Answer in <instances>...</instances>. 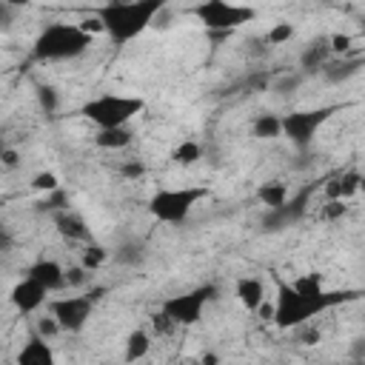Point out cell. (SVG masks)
<instances>
[{"label":"cell","mask_w":365,"mask_h":365,"mask_svg":"<svg viewBox=\"0 0 365 365\" xmlns=\"http://www.w3.org/2000/svg\"><path fill=\"white\" fill-rule=\"evenodd\" d=\"M356 291H328L319 279V274H302L294 282H279L277 297H274V311L271 322L282 331L302 328L314 317L354 299Z\"/></svg>","instance_id":"cell-1"},{"label":"cell","mask_w":365,"mask_h":365,"mask_svg":"<svg viewBox=\"0 0 365 365\" xmlns=\"http://www.w3.org/2000/svg\"><path fill=\"white\" fill-rule=\"evenodd\" d=\"M165 11V0H111L97 6L94 26L106 31V37L117 46H125L137 40L145 29L157 23V17Z\"/></svg>","instance_id":"cell-2"},{"label":"cell","mask_w":365,"mask_h":365,"mask_svg":"<svg viewBox=\"0 0 365 365\" xmlns=\"http://www.w3.org/2000/svg\"><path fill=\"white\" fill-rule=\"evenodd\" d=\"M94 43L91 31L83 29V23H46L40 29V34L34 37L31 54L40 63H63V60H74L80 54L88 51V46Z\"/></svg>","instance_id":"cell-3"},{"label":"cell","mask_w":365,"mask_h":365,"mask_svg":"<svg viewBox=\"0 0 365 365\" xmlns=\"http://www.w3.org/2000/svg\"><path fill=\"white\" fill-rule=\"evenodd\" d=\"M145 108V100L137 97V94H120V91H103L91 100L83 103L80 114L97 128H123V125H131V120L137 114H143Z\"/></svg>","instance_id":"cell-4"},{"label":"cell","mask_w":365,"mask_h":365,"mask_svg":"<svg viewBox=\"0 0 365 365\" xmlns=\"http://www.w3.org/2000/svg\"><path fill=\"white\" fill-rule=\"evenodd\" d=\"M205 197H208L205 185H168V188H157L148 197V214L157 222L177 225V222H185L191 217V211Z\"/></svg>","instance_id":"cell-5"},{"label":"cell","mask_w":365,"mask_h":365,"mask_svg":"<svg viewBox=\"0 0 365 365\" xmlns=\"http://www.w3.org/2000/svg\"><path fill=\"white\" fill-rule=\"evenodd\" d=\"M214 297H217V285L205 282V285H197V288H188V291H180V294L163 299L160 314H165L177 328H191L202 319V311L208 308V302Z\"/></svg>","instance_id":"cell-6"},{"label":"cell","mask_w":365,"mask_h":365,"mask_svg":"<svg viewBox=\"0 0 365 365\" xmlns=\"http://www.w3.org/2000/svg\"><path fill=\"white\" fill-rule=\"evenodd\" d=\"M191 14L202 23V29H208L214 34H231L234 29L251 23L257 11L251 6H240V3H228V0H205V3H197L191 9Z\"/></svg>","instance_id":"cell-7"},{"label":"cell","mask_w":365,"mask_h":365,"mask_svg":"<svg viewBox=\"0 0 365 365\" xmlns=\"http://www.w3.org/2000/svg\"><path fill=\"white\" fill-rule=\"evenodd\" d=\"M334 111H336V106H319V108L288 111V114L279 117V123H282V137H285L294 148L305 151V148H311L317 131L334 117Z\"/></svg>","instance_id":"cell-8"},{"label":"cell","mask_w":365,"mask_h":365,"mask_svg":"<svg viewBox=\"0 0 365 365\" xmlns=\"http://www.w3.org/2000/svg\"><path fill=\"white\" fill-rule=\"evenodd\" d=\"M48 317L57 322L60 334H80L94 311V297L91 294H63L46 302Z\"/></svg>","instance_id":"cell-9"},{"label":"cell","mask_w":365,"mask_h":365,"mask_svg":"<svg viewBox=\"0 0 365 365\" xmlns=\"http://www.w3.org/2000/svg\"><path fill=\"white\" fill-rule=\"evenodd\" d=\"M9 302H11V308H14L17 314L29 317V314H37V311L48 302V291H46L37 279L23 277V279L14 282V288L9 291Z\"/></svg>","instance_id":"cell-10"},{"label":"cell","mask_w":365,"mask_h":365,"mask_svg":"<svg viewBox=\"0 0 365 365\" xmlns=\"http://www.w3.org/2000/svg\"><path fill=\"white\" fill-rule=\"evenodd\" d=\"M26 277L37 279L48 294H54V291H63V288H66V268H63L57 259H48V257L34 259V262L26 268Z\"/></svg>","instance_id":"cell-11"},{"label":"cell","mask_w":365,"mask_h":365,"mask_svg":"<svg viewBox=\"0 0 365 365\" xmlns=\"http://www.w3.org/2000/svg\"><path fill=\"white\" fill-rule=\"evenodd\" d=\"M14 365H57V354L51 348V339H43V336L31 334L20 345V351L14 356Z\"/></svg>","instance_id":"cell-12"},{"label":"cell","mask_w":365,"mask_h":365,"mask_svg":"<svg viewBox=\"0 0 365 365\" xmlns=\"http://www.w3.org/2000/svg\"><path fill=\"white\" fill-rule=\"evenodd\" d=\"M234 297H237V302L245 308V311H259L262 305H265V285H262V279L259 277H251V274H245V277H237V282H234Z\"/></svg>","instance_id":"cell-13"},{"label":"cell","mask_w":365,"mask_h":365,"mask_svg":"<svg viewBox=\"0 0 365 365\" xmlns=\"http://www.w3.org/2000/svg\"><path fill=\"white\" fill-rule=\"evenodd\" d=\"M54 225H57V231H60L66 240L88 242V225H86V220H83L77 211H71V208L54 211Z\"/></svg>","instance_id":"cell-14"},{"label":"cell","mask_w":365,"mask_h":365,"mask_svg":"<svg viewBox=\"0 0 365 365\" xmlns=\"http://www.w3.org/2000/svg\"><path fill=\"white\" fill-rule=\"evenodd\" d=\"M151 345H154V336H151L145 328H134V331H128V336H125V342H123V359H125L128 365L143 362V359L151 354Z\"/></svg>","instance_id":"cell-15"},{"label":"cell","mask_w":365,"mask_h":365,"mask_svg":"<svg viewBox=\"0 0 365 365\" xmlns=\"http://www.w3.org/2000/svg\"><path fill=\"white\" fill-rule=\"evenodd\" d=\"M359 66H362L359 57L342 54V57H331V60L319 68V74H322L328 83H345V80H351L354 74H359Z\"/></svg>","instance_id":"cell-16"},{"label":"cell","mask_w":365,"mask_h":365,"mask_svg":"<svg viewBox=\"0 0 365 365\" xmlns=\"http://www.w3.org/2000/svg\"><path fill=\"white\" fill-rule=\"evenodd\" d=\"M359 185H362L359 171H342L339 177L328 180V185H325V197H328V200H339V202H345V200H351V197L359 191Z\"/></svg>","instance_id":"cell-17"},{"label":"cell","mask_w":365,"mask_h":365,"mask_svg":"<svg viewBox=\"0 0 365 365\" xmlns=\"http://www.w3.org/2000/svg\"><path fill=\"white\" fill-rule=\"evenodd\" d=\"M331 60V48H328V37L314 40L311 46H305V51L299 54V66L302 74H319V68Z\"/></svg>","instance_id":"cell-18"},{"label":"cell","mask_w":365,"mask_h":365,"mask_svg":"<svg viewBox=\"0 0 365 365\" xmlns=\"http://www.w3.org/2000/svg\"><path fill=\"white\" fill-rule=\"evenodd\" d=\"M134 143V131L131 125H123V128H103L94 134V145L103 148V151H123Z\"/></svg>","instance_id":"cell-19"},{"label":"cell","mask_w":365,"mask_h":365,"mask_svg":"<svg viewBox=\"0 0 365 365\" xmlns=\"http://www.w3.org/2000/svg\"><path fill=\"white\" fill-rule=\"evenodd\" d=\"M257 200H259L268 211H279V208L291 200V194H288V185H285V182L268 180V182H259V185H257Z\"/></svg>","instance_id":"cell-20"},{"label":"cell","mask_w":365,"mask_h":365,"mask_svg":"<svg viewBox=\"0 0 365 365\" xmlns=\"http://www.w3.org/2000/svg\"><path fill=\"white\" fill-rule=\"evenodd\" d=\"M251 134H254L257 140H277V137H282L279 114H271V111L257 114V117L251 120Z\"/></svg>","instance_id":"cell-21"},{"label":"cell","mask_w":365,"mask_h":365,"mask_svg":"<svg viewBox=\"0 0 365 365\" xmlns=\"http://www.w3.org/2000/svg\"><path fill=\"white\" fill-rule=\"evenodd\" d=\"M108 257H111V251H106L103 245H97V242H86V248H83V254H80V265H83L86 271L94 274L100 265L108 262Z\"/></svg>","instance_id":"cell-22"},{"label":"cell","mask_w":365,"mask_h":365,"mask_svg":"<svg viewBox=\"0 0 365 365\" xmlns=\"http://www.w3.org/2000/svg\"><path fill=\"white\" fill-rule=\"evenodd\" d=\"M171 160L177 165H194L197 160H202V145L197 140H182L174 151H171Z\"/></svg>","instance_id":"cell-23"},{"label":"cell","mask_w":365,"mask_h":365,"mask_svg":"<svg viewBox=\"0 0 365 365\" xmlns=\"http://www.w3.org/2000/svg\"><path fill=\"white\" fill-rule=\"evenodd\" d=\"M34 97H37V106H40L43 114H54L60 108V91L54 86H48V83H40L34 88Z\"/></svg>","instance_id":"cell-24"},{"label":"cell","mask_w":365,"mask_h":365,"mask_svg":"<svg viewBox=\"0 0 365 365\" xmlns=\"http://www.w3.org/2000/svg\"><path fill=\"white\" fill-rule=\"evenodd\" d=\"M111 257H114V262H120V265H137V262L143 259V245H140V242H123Z\"/></svg>","instance_id":"cell-25"},{"label":"cell","mask_w":365,"mask_h":365,"mask_svg":"<svg viewBox=\"0 0 365 365\" xmlns=\"http://www.w3.org/2000/svg\"><path fill=\"white\" fill-rule=\"evenodd\" d=\"M91 279V271H86L80 262L66 268V288H83Z\"/></svg>","instance_id":"cell-26"},{"label":"cell","mask_w":365,"mask_h":365,"mask_svg":"<svg viewBox=\"0 0 365 365\" xmlns=\"http://www.w3.org/2000/svg\"><path fill=\"white\" fill-rule=\"evenodd\" d=\"M31 188H34V191H46V194H51V191H60V182H57V177H54L51 171H40V174L31 177Z\"/></svg>","instance_id":"cell-27"},{"label":"cell","mask_w":365,"mask_h":365,"mask_svg":"<svg viewBox=\"0 0 365 365\" xmlns=\"http://www.w3.org/2000/svg\"><path fill=\"white\" fill-rule=\"evenodd\" d=\"M291 34H294V26H291V23H274V29L268 31L265 40H268L271 46H282L285 40H291Z\"/></svg>","instance_id":"cell-28"},{"label":"cell","mask_w":365,"mask_h":365,"mask_svg":"<svg viewBox=\"0 0 365 365\" xmlns=\"http://www.w3.org/2000/svg\"><path fill=\"white\" fill-rule=\"evenodd\" d=\"M57 334H60V328H57V322H54L48 314L37 319V336H43V339H51V336H57Z\"/></svg>","instance_id":"cell-29"},{"label":"cell","mask_w":365,"mask_h":365,"mask_svg":"<svg viewBox=\"0 0 365 365\" xmlns=\"http://www.w3.org/2000/svg\"><path fill=\"white\" fill-rule=\"evenodd\" d=\"M151 328H154V334H163V336H165V334H171L177 325H174L165 314H160V311H157V314L151 317Z\"/></svg>","instance_id":"cell-30"},{"label":"cell","mask_w":365,"mask_h":365,"mask_svg":"<svg viewBox=\"0 0 365 365\" xmlns=\"http://www.w3.org/2000/svg\"><path fill=\"white\" fill-rule=\"evenodd\" d=\"M14 248V234L9 225H0V254H9Z\"/></svg>","instance_id":"cell-31"},{"label":"cell","mask_w":365,"mask_h":365,"mask_svg":"<svg viewBox=\"0 0 365 365\" xmlns=\"http://www.w3.org/2000/svg\"><path fill=\"white\" fill-rule=\"evenodd\" d=\"M17 163H20V154H17L14 148H9V145H6V148L0 151V165H6V168H14Z\"/></svg>","instance_id":"cell-32"},{"label":"cell","mask_w":365,"mask_h":365,"mask_svg":"<svg viewBox=\"0 0 365 365\" xmlns=\"http://www.w3.org/2000/svg\"><path fill=\"white\" fill-rule=\"evenodd\" d=\"M299 83H302V74H291V77H285V80H282L277 88H279L282 94H288L291 88H299Z\"/></svg>","instance_id":"cell-33"},{"label":"cell","mask_w":365,"mask_h":365,"mask_svg":"<svg viewBox=\"0 0 365 365\" xmlns=\"http://www.w3.org/2000/svg\"><path fill=\"white\" fill-rule=\"evenodd\" d=\"M123 174H125V177H140V174H143V165H140V163H131V165L123 168Z\"/></svg>","instance_id":"cell-34"},{"label":"cell","mask_w":365,"mask_h":365,"mask_svg":"<svg viewBox=\"0 0 365 365\" xmlns=\"http://www.w3.org/2000/svg\"><path fill=\"white\" fill-rule=\"evenodd\" d=\"M11 20V6L9 3H0V26Z\"/></svg>","instance_id":"cell-35"}]
</instances>
